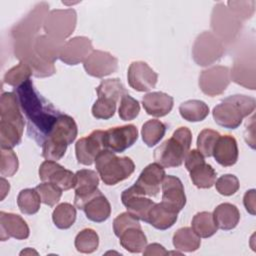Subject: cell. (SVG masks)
I'll list each match as a JSON object with an SVG mask.
<instances>
[{
	"label": "cell",
	"mask_w": 256,
	"mask_h": 256,
	"mask_svg": "<svg viewBox=\"0 0 256 256\" xmlns=\"http://www.w3.org/2000/svg\"><path fill=\"white\" fill-rule=\"evenodd\" d=\"M15 94L27 120L29 137L42 146L61 113L35 89L30 79L16 87Z\"/></svg>",
	"instance_id": "1"
},
{
	"label": "cell",
	"mask_w": 256,
	"mask_h": 256,
	"mask_svg": "<svg viewBox=\"0 0 256 256\" xmlns=\"http://www.w3.org/2000/svg\"><path fill=\"white\" fill-rule=\"evenodd\" d=\"M77 132L74 119L61 113L42 144V156L46 160H60L65 155L68 145L76 139Z\"/></svg>",
	"instance_id": "2"
},
{
	"label": "cell",
	"mask_w": 256,
	"mask_h": 256,
	"mask_svg": "<svg viewBox=\"0 0 256 256\" xmlns=\"http://www.w3.org/2000/svg\"><path fill=\"white\" fill-rule=\"evenodd\" d=\"M256 107L253 97L246 95H231L222 100L213 108L212 114L215 122L227 129H236L242 120L252 114Z\"/></svg>",
	"instance_id": "3"
},
{
	"label": "cell",
	"mask_w": 256,
	"mask_h": 256,
	"mask_svg": "<svg viewBox=\"0 0 256 256\" xmlns=\"http://www.w3.org/2000/svg\"><path fill=\"white\" fill-rule=\"evenodd\" d=\"M192 143V133L187 127L176 129L171 138L164 141L154 151L156 163L164 168L180 166L187 153L190 151Z\"/></svg>",
	"instance_id": "4"
},
{
	"label": "cell",
	"mask_w": 256,
	"mask_h": 256,
	"mask_svg": "<svg viewBox=\"0 0 256 256\" xmlns=\"http://www.w3.org/2000/svg\"><path fill=\"white\" fill-rule=\"evenodd\" d=\"M95 168L108 186L127 179L135 170V164L129 157H119L108 149H103L95 158Z\"/></svg>",
	"instance_id": "5"
},
{
	"label": "cell",
	"mask_w": 256,
	"mask_h": 256,
	"mask_svg": "<svg viewBox=\"0 0 256 256\" xmlns=\"http://www.w3.org/2000/svg\"><path fill=\"white\" fill-rule=\"evenodd\" d=\"M36 38H20L14 40V53L20 62L26 63L35 77H49L56 72L52 63L41 59L34 50V41Z\"/></svg>",
	"instance_id": "6"
},
{
	"label": "cell",
	"mask_w": 256,
	"mask_h": 256,
	"mask_svg": "<svg viewBox=\"0 0 256 256\" xmlns=\"http://www.w3.org/2000/svg\"><path fill=\"white\" fill-rule=\"evenodd\" d=\"M77 22V14L74 9H55L51 10L43 23L46 35L64 41L69 37Z\"/></svg>",
	"instance_id": "7"
},
{
	"label": "cell",
	"mask_w": 256,
	"mask_h": 256,
	"mask_svg": "<svg viewBox=\"0 0 256 256\" xmlns=\"http://www.w3.org/2000/svg\"><path fill=\"white\" fill-rule=\"evenodd\" d=\"M224 53L223 42L212 32L204 31L194 42L192 55L199 66H208L218 61Z\"/></svg>",
	"instance_id": "8"
},
{
	"label": "cell",
	"mask_w": 256,
	"mask_h": 256,
	"mask_svg": "<svg viewBox=\"0 0 256 256\" xmlns=\"http://www.w3.org/2000/svg\"><path fill=\"white\" fill-rule=\"evenodd\" d=\"M211 28L222 42L230 43L238 35L241 29V21L227 6L223 3H218L212 11Z\"/></svg>",
	"instance_id": "9"
},
{
	"label": "cell",
	"mask_w": 256,
	"mask_h": 256,
	"mask_svg": "<svg viewBox=\"0 0 256 256\" xmlns=\"http://www.w3.org/2000/svg\"><path fill=\"white\" fill-rule=\"evenodd\" d=\"M230 69L227 66H213L205 69L199 76V87L208 96L222 94L230 84Z\"/></svg>",
	"instance_id": "10"
},
{
	"label": "cell",
	"mask_w": 256,
	"mask_h": 256,
	"mask_svg": "<svg viewBox=\"0 0 256 256\" xmlns=\"http://www.w3.org/2000/svg\"><path fill=\"white\" fill-rule=\"evenodd\" d=\"M138 139V130L135 125L129 124L109 128L103 133V147L115 153L124 152Z\"/></svg>",
	"instance_id": "11"
},
{
	"label": "cell",
	"mask_w": 256,
	"mask_h": 256,
	"mask_svg": "<svg viewBox=\"0 0 256 256\" xmlns=\"http://www.w3.org/2000/svg\"><path fill=\"white\" fill-rule=\"evenodd\" d=\"M75 197L74 204L78 209H83L84 205L93 197L100 194L98 189L99 177L96 171L90 169H81L75 173Z\"/></svg>",
	"instance_id": "12"
},
{
	"label": "cell",
	"mask_w": 256,
	"mask_h": 256,
	"mask_svg": "<svg viewBox=\"0 0 256 256\" xmlns=\"http://www.w3.org/2000/svg\"><path fill=\"white\" fill-rule=\"evenodd\" d=\"M49 5L42 2L34 7L29 14H27L19 23H17L12 29L13 39L20 38H36L41 25L47 16Z\"/></svg>",
	"instance_id": "13"
},
{
	"label": "cell",
	"mask_w": 256,
	"mask_h": 256,
	"mask_svg": "<svg viewBox=\"0 0 256 256\" xmlns=\"http://www.w3.org/2000/svg\"><path fill=\"white\" fill-rule=\"evenodd\" d=\"M39 178L42 182H50L62 191L74 188L76 177L75 174L65 169L63 166L53 160L44 161L39 167Z\"/></svg>",
	"instance_id": "14"
},
{
	"label": "cell",
	"mask_w": 256,
	"mask_h": 256,
	"mask_svg": "<svg viewBox=\"0 0 256 256\" xmlns=\"http://www.w3.org/2000/svg\"><path fill=\"white\" fill-rule=\"evenodd\" d=\"M83 66L87 74L96 78H103L116 72L118 60L108 52L93 50L83 62Z\"/></svg>",
	"instance_id": "15"
},
{
	"label": "cell",
	"mask_w": 256,
	"mask_h": 256,
	"mask_svg": "<svg viewBox=\"0 0 256 256\" xmlns=\"http://www.w3.org/2000/svg\"><path fill=\"white\" fill-rule=\"evenodd\" d=\"M127 78L131 88L139 92H146L155 87L158 75L146 62L134 61L128 68Z\"/></svg>",
	"instance_id": "16"
},
{
	"label": "cell",
	"mask_w": 256,
	"mask_h": 256,
	"mask_svg": "<svg viewBox=\"0 0 256 256\" xmlns=\"http://www.w3.org/2000/svg\"><path fill=\"white\" fill-rule=\"evenodd\" d=\"M103 133V130H94L76 142L75 153L80 164L91 165L94 163L96 156L104 149Z\"/></svg>",
	"instance_id": "17"
},
{
	"label": "cell",
	"mask_w": 256,
	"mask_h": 256,
	"mask_svg": "<svg viewBox=\"0 0 256 256\" xmlns=\"http://www.w3.org/2000/svg\"><path fill=\"white\" fill-rule=\"evenodd\" d=\"M121 200L129 213L145 222L149 210L155 204L151 199L146 198L144 192L135 184L122 192Z\"/></svg>",
	"instance_id": "18"
},
{
	"label": "cell",
	"mask_w": 256,
	"mask_h": 256,
	"mask_svg": "<svg viewBox=\"0 0 256 256\" xmlns=\"http://www.w3.org/2000/svg\"><path fill=\"white\" fill-rule=\"evenodd\" d=\"M92 51L91 40L84 36H77L64 43L59 59L67 65H77L84 62Z\"/></svg>",
	"instance_id": "19"
},
{
	"label": "cell",
	"mask_w": 256,
	"mask_h": 256,
	"mask_svg": "<svg viewBox=\"0 0 256 256\" xmlns=\"http://www.w3.org/2000/svg\"><path fill=\"white\" fill-rule=\"evenodd\" d=\"M161 187V202L167 207L179 213L186 204V195L181 180L173 175H165Z\"/></svg>",
	"instance_id": "20"
},
{
	"label": "cell",
	"mask_w": 256,
	"mask_h": 256,
	"mask_svg": "<svg viewBox=\"0 0 256 256\" xmlns=\"http://www.w3.org/2000/svg\"><path fill=\"white\" fill-rule=\"evenodd\" d=\"M29 227L25 220L14 213L0 212V238L5 241L9 238L23 240L29 237Z\"/></svg>",
	"instance_id": "21"
},
{
	"label": "cell",
	"mask_w": 256,
	"mask_h": 256,
	"mask_svg": "<svg viewBox=\"0 0 256 256\" xmlns=\"http://www.w3.org/2000/svg\"><path fill=\"white\" fill-rule=\"evenodd\" d=\"M165 170L158 163L147 165L140 173L135 185L147 196H156L160 191V186L165 177Z\"/></svg>",
	"instance_id": "22"
},
{
	"label": "cell",
	"mask_w": 256,
	"mask_h": 256,
	"mask_svg": "<svg viewBox=\"0 0 256 256\" xmlns=\"http://www.w3.org/2000/svg\"><path fill=\"white\" fill-rule=\"evenodd\" d=\"M17 96L13 92H4L0 100V117L1 121H5L17 126L24 131V118Z\"/></svg>",
	"instance_id": "23"
},
{
	"label": "cell",
	"mask_w": 256,
	"mask_h": 256,
	"mask_svg": "<svg viewBox=\"0 0 256 256\" xmlns=\"http://www.w3.org/2000/svg\"><path fill=\"white\" fill-rule=\"evenodd\" d=\"M238 154L237 141L231 135L220 136L212 153L215 160L224 167L233 166L238 160Z\"/></svg>",
	"instance_id": "24"
},
{
	"label": "cell",
	"mask_w": 256,
	"mask_h": 256,
	"mask_svg": "<svg viewBox=\"0 0 256 256\" xmlns=\"http://www.w3.org/2000/svg\"><path fill=\"white\" fill-rule=\"evenodd\" d=\"M255 61L254 56L248 59V57H239L235 60L232 70L230 72L231 79L246 88L251 90L255 89Z\"/></svg>",
	"instance_id": "25"
},
{
	"label": "cell",
	"mask_w": 256,
	"mask_h": 256,
	"mask_svg": "<svg viewBox=\"0 0 256 256\" xmlns=\"http://www.w3.org/2000/svg\"><path fill=\"white\" fill-rule=\"evenodd\" d=\"M173 97L164 92H150L143 96L142 105L147 114L154 117H163L173 108Z\"/></svg>",
	"instance_id": "26"
},
{
	"label": "cell",
	"mask_w": 256,
	"mask_h": 256,
	"mask_svg": "<svg viewBox=\"0 0 256 256\" xmlns=\"http://www.w3.org/2000/svg\"><path fill=\"white\" fill-rule=\"evenodd\" d=\"M178 212L164 205L162 202L155 203L148 212L147 220L150 225L159 230H166L172 227L177 221Z\"/></svg>",
	"instance_id": "27"
},
{
	"label": "cell",
	"mask_w": 256,
	"mask_h": 256,
	"mask_svg": "<svg viewBox=\"0 0 256 256\" xmlns=\"http://www.w3.org/2000/svg\"><path fill=\"white\" fill-rule=\"evenodd\" d=\"M64 43V41L55 39L49 35H40L34 41V50L41 59L54 64L55 60L59 58Z\"/></svg>",
	"instance_id": "28"
},
{
	"label": "cell",
	"mask_w": 256,
	"mask_h": 256,
	"mask_svg": "<svg viewBox=\"0 0 256 256\" xmlns=\"http://www.w3.org/2000/svg\"><path fill=\"white\" fill-rule=\"evenodd\" d=\"M213 218L217 227L221 230L234 229L240 220L238 208L231 203H222L213 211Z\"/></svg>",
	"instance_id": "29"
},
{
	"label": "cell",
	"mask_w": 256,
	"mask_h": 256,
	"mask_svg": "<svg viewBox=\"0 0 256 256\" xmlns=\"http://www.w3.org/2000/svg\"><path fill=\"white\" fill-rule=\"evenodd\" d=\"M82 210L89 220L97 223L106 221L111 214L110 203L102 193L90 199Z\"/></svg>",
	"instance_id": "30"
},
{
	"label": "cell",
	"mask_w": 256,
	"mask_h": 256,
	"mask_svg": "<svg viewBox=\"0 0 256 256\" xmlns=\"http://www.w3.org/2000/svg\"><path fill=\"white\" fill-rule=\"evenodd\" d=\"M119 239L121 246L131 253L143 252L147 246V238L141 227L128 228L119 236Z\"/></svg>",
	"instance_id": "31"
},
{
	"label": "cell",
	"mask_w": 256,
	"mask_h": 256,
	"mask_svg": "<svg viewBox=\"0 0 256 256\" xmlns=\"http://www.w3.org/2000/svg\"><path fill=\"white\" fill-rule=\"evenodd\" d=\"M201 244L200 237L190 227H182L173 235V245L175 249L182 252L196 251Z\"/></svg>",
	"instance_id": "32"
},
{
	"label": "cell",
	"mask_w": 256,
	"mask_h": 256,
	"mask_svg": "<svg viewBox=\"0 0 256 256\" xmlns=\"http://www.w3.org/2000/svg\"><path fill=\"white\" fill-rule=\"evenodd\" d=\"M189 172L190 178L197 188H211L216 181V171L210 164H207L205 161L193 167Z\"/></svg>",
	"instance_id": "33"
},
{
	"label": "cell",
	"mask_w": 256,
	"mask_h": 256,
	"mask_svg": "<svg viewBox=\"0 0 256 256\" xmlns=\"http://www.w3.org/2000/svg\"><path fill=\"white\" fill-rule=\"evenodd\" d=\"M179 112L183 119L189 122L203 121L209 114L208 105L201 100H187L179 106Z\"/></svg>",
	"instance_id": "34"
},
{
	"label": "cell",
	"mask_w": 256,
	"mask_h": 256,
	"mask_svg": "<svg viewBox=\"0 0 256 256\" xmlns=\"http://www.w3.org/2000/svg\"><path fill=\"white\" fill-rule=\"evenodd\" d=\"M191 228L200 238L211 237L218 230L213 218V214L206 211L199 212L193 217Z\"/></svg>",
	"instance_id": "35"
},
{
	"label": "cell",
	"mask_w": 256,
	"mask_h": 256,
	"mask_svg": "<svg viewBox=\"0 0 256 256\" xmlns=\"http://www.w3.org/2000/svg\"><path fill=\"white\" fill-rule=\"evenodd\" d=\"M165 132L166 126L163 122L157 119H151L143 124L141 135L143 142L148 147H152L160 142L165 135Z\"/></svg>",
	"instance_id": "36"
},
{
	"label": "cell",
	"mask_w": 256,
	"mask_h": 256,
	"mask_svg": "<svg viewBox=\"0 0 256 256\" xmlns=\"http://www.w3.org/2000/svg\"><path fill=\"white\" fill-rule=\"evenodd\" d=\"M41 198L36 189H23L17 197V205L20 211L27 215H33L40 209Z\"/></svg>",
	"instance_id": "37"
},
{
	"label": "cell",
	"mask_w": 256,
	"mask_h": 256,
	"mask_svg": "<svg viewBox=\"0 0 256 256\" xmlns=\"http://www.w3.org/2000/svg\"><path fill=\"white\" fill-rule=\"evenodd\" d=\"M52 220L57 228L68 229L76 220V208L70 203H61L54 209Z\"/></svg>",
	"instance_id": "38"
},
{
	"label": "cell",
	"mask_w": 256,
	"mask_h": 256,
	"mask_svg": "<svg viewBox=\"0 0 256 256\" xmlns=\"http://www.w3.org/2000/svg\"><path fill=\"white\" fill-rule=\"evenodd\" d=\"M96 93L98 97H104L118 102L121 97L127 93V91L120 79L113 78L101 81L99 86L96 88Z\"/></svg>",
	"instance_id": "39"
},
{
	"label": "cell",
	"mask_w": 256,
	"mask_h": 256,
	"mask_svg": "<svg viewBox=\"0 0 256 256\" xmlns=\"http://www.w3.org/2000/svg\"><path fill=\"white\" fill-rule=\"evenodd\" d=\"M98 245L99 236L93 229L85 228L75 237V248L80 253H92L97 250Z\"/></svg>",
	"instance_id": "40"
},
{
	"label": "cell",
	"mask_w": 256,
	"mask_h": 256,
	"mask_svg": "<svg viewBox=\"0 0 256 256\" xmlns=\"http://www.w3.org/2000/svg\"><path fill=\"white\" fill-rule=\"evenodd\" d=\"M23 131L20 130L17 126L0 121V143L1 148L12 149L21 142Z\"/></svg>",
	"instance_id": "41"
},
{
	"label": "cell",
	"mask_w": 256,
	"mask_h": 256,
	"mask_svg": "<svg viewBox=\"0 0 256 256\" xmlns=\"http://www.w3.org/2000/svg\"><path fill=\"white\" fill-rule=\"evenodd\" d=\"M32 75L31 68L24 62H20L18 65L14 66L8 70L4 75V82L10 86L18 87L25 81L30 79Z\"/></svg>",
	"instance_id": "42"
},
{
	"label": "cell",
	"mask_w": 256,
	"mask_h": 256,
	"mask_svg": "<svg viewBox=\"0 0 256 256\" xmlns=\"http://www.w3.org/2000/svg\"><path fill=\"white\" fill-rule=\"evenodd\" d=\"M220 137V134L212 129L202 130L197 138V150L204 156H212L213 149Z\"/></svg>",
	"instance_id": "43"
},
{
	"label": "cell",
	"mask_w": 256,
	"mask_h": 256,
	"mask_svg": "<svg viewBox=\"0 0 256 256\" xmlns=\"http://www.w3.org/2000/svg\"><path fill=\"white\" fill-rule=\"evenodd\" d=\"M35 189L41 198V202L50 207L56 205L62 196V190L50 182H42Z\"/></svg>",
	"instance_id": "44"
},
{
	"label": "cell",
	"mask_w": 256,
	"mask_h": 256,
	"mask_svg": "<svg viewBox=\"0 0 256 256\" xmlns=\"http://www.w3.org/2000/svg\"><path fill=\"white\" fill-rule=\"evenodd\" d=\"M18 157L16 153L9 148H1L0 173L2 177H11L18 170Z\"/></svg>",
	"instance_id": "45"
},
{
	"label": "cell",
	"mask_w": 256,
	"mask_h": 256,
	"mask_svg": "<svg viewBox=\"0 0 256 256\" xmlns=\"http://www.w3.org/2000/svg\"><path fill=\"white\" fill-rule=\"evenodd\" d=\"M140 112L139 102L131 97L128 93L124 94L120 99V106L118 109L119 117L124 121L135 119Z\"/></svg>",
	"instance_id": "46"
},
{
	"label": "cell",
	"mask_w": 256,
	"mask_h": 256,
	"mask_svg": "<svg viewBox=\"0 0 256 256\" xmlns=\"http://www.w3.org/2000/svg\"><path fill=\"white\" fill-rule=\"evenodd\" d=\"M116 104L117 102L112 99L98 97V99L94 102L92 106V115L96 119L107 120L114 115L116 110Z\"/></svg>",
	"instance_id": "47"
},
{
	"label": "cell",
	"mask_w": 256,
	"mask_h": 256,
	"mask_svg": "<svg viewBox=\"0 0 256 256\" xmlns=\"http://www.w3.org/2000/svg\"><path fill=\"white\" fill-rule=\"evenodd\" d=\"M216 190L224 196H231L239 189V180L233 174H224L215 181Z\"/></svg>",
	"instance_id": "48"
},
{
	"label": "cell",
	"mask_w": 256,
	"mask_h": 256,
	"mask_svg": "<svg viewBox=\"0 0 256 256\" xmlns=\"http://www.w3.org/2000/svg\"><path fill=\"white\" fill-rule=\"evenodd\" d=\"M131 227H141V225L139 219L128 211L119 214L113 221V231L117 237Z\"/></svg>",
	"instance_id": "49"
},
{
	"label": "cell",
	"mask_w": 256,
	"mask_h": 256,
	"mask_svg": "<svg viewBox=\"0 0 256 256\" xmlns=\"http://www.w3.org/2000/svg\"><path fill=\"white\" fill-rule=\"evenodd\" d=\"M255 1H228V9L240 20L250 18L254 13Z\"/></svg>",
	"instance_id": "50"
},
{
	"label": "cell",
	"mask_w": 256,
	"mask_h": 256,
	"mask_svg": "<svg viewBox=\"0 0 256 256\" xmlns=\"http://www.w3.org/2000/svg\"><path fill=\"white\" fill-rule=\"evenodd\" d=\"M184 160H185V167L188 171H190L196 165L205 161L204 156L198 150H195V149L189 151Z\"/></svg>",
	"instance_id": "51"
},
{
	"label": "cell",
	"mask_w": 256,
	"mask_h": 256,
	"mask_svg": "<svg viewBox=\"0 0 256 256\" xmlns=\"http://www.w3.org/2000/svg\"><path fill=\"white\" fill-rule=\"evenodd\" d=\"M243 203L246 208V210L251 214L255 215V210H256V196H255V190L251 189L246 191L244 198H243Z\"/></svg>",
	"instance_id": "52"
},
{
	"label": "cell",
	"mask_w": 256,
	"mask_h": 256,
	"mask_svg": "<svg viewBox=\"0 0 256 256\" xmlns=\"http://www.w3.org/2000/svg\"><path fill=\"white\" fill-rule=\"evenodd\" d=\"M143 254L145 256H148V255H150V256H154V255L163 256V255L169 254V252L162 245H160L158 243H152V244L145 247V250L143 251Z\"/></svg>",
	"instance_id": "53"
},
{
	"label": "cell",
	"mask_w": 256,
	"mask_h": 256,
	"mask_svg": "<svg viewBox=\"0 0 256 256\" xmlns=\"http://www.w3.org/2000/svg\"><path fill=\"white\" fill-rule=\"evenodd\" d=\"M255 116L253 115L252 118L250 119V123H247L246 124V129H245V140L246 142L251 146V148H255V139H254V136H255V132H254V128H255Z\"/></svg>",
	"instance_id": "54"
},
{
	"label": "cell",
	"mask_w": 256,
	"mask_h": 256,
	"mask_svg": "<svg viewBox=\"0 0 256 256\" xmlns=\"http://www.w3.org/2000/svg\"><path fill=\"white\" fill-rule=\"evenodd\" d=\"M1 189H2V194H1V200H3L6 196V194L9 192L10 189V185L9 183L5 180L4 177L1 178Z\"/></svg>",
	"instance_id": "55"
},
{
	"label": "cell",
	"mask_w": 256,
	"mask_h": 256,
	"mask_svg": "<svg viewBox=\"0 0 256 256\" xmlns=\"http://www.w3.org/2000/svg\"><path fill=\"white\" fill-rule=\"evenodd\" d=\"M26 253H27V251H22L20 254L22 255V254H26ZM28 253H36V254H37V252H35V251H33V250H32V251H31V250H29V251H28Z\"/></svg>",
	"instance_id": "56"
}]
</instances>
